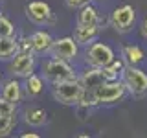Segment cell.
<instances>
[{
    "label": "cell",
    "mask_w": 147,
    "mask_h": 138,
    "mask_svg": "<svg viewBox=\"0 0 147 138\" xmlns=\"http://www.w3.org/2000/svg\"><path fill=\"white\" fill-rule=\"evenodd\" d=\"M83 90L85 89H83V85L79 83L77 77L53 83V87H52L53 99L59 101L61 105H68V107H76V105L79 103V99L83 96Z\"/></svg>",
    "instance_id": "1"
},
{
    "label": "cell",
    "mask_w": 147,
    "mask_h": 138,
    "mask_svg": "<svg viewBox=\"0 0 147 138\" xmlns=\"http://www.w3.org/2000/svg\"><path fill=\"white\" fill-rule=\"evenodd\" d=\"M42 77H44V81L53 85V83L64 81V79H74V77H77V74L70 61L50 57L42 63Z\"/></svg>",
    "instance_id": "2"
},
{
    "label": "cell",
    "mask_w": 147,
    "mask_h": 138,
    "mask_svg": "<svg viewBox=\"0 0 147 138\" xmlns=\"http://www.w3.org/2000/svg\"><path fill=\"white\" fill-rule=\"evenodd\" d=\"M127 94V89L121 79L103 81L98 89H94V98L98 105H114L119 103Z\"/></svg>",
    "instance_id": "3"
},
{
    "label": "cell",
    "mask_w": 147,
    "mask_h": 138,
    "mask_svg": "<svg viewBox=\"0 0 147 138\" xmlns=\"http://www.w3.org/2000/svg\"><path fill=\"white\" fill-rule=\"evenodd\" d=\"M119 76H121L127 92H131L132 96L140 98L147 94V72L138 68V64H125Z\"/></svg>",
    "instance_id": "4"
},
{
    "label": "cell",
    "mask_w": 147,
    "mask_h": 138,
    "mask_svg": "<svg viewBox=\"0 0 147 138\" xmlns=\"http://www.w3.org/2000/svg\"><path fill=\"white\" fill-rule=\"evenodd\" d=\"M116 57L114 50L110 48L109 44L105 43H90L86 44L85 52H83V59H85L86 66H98V68H103Z\"/></svg>",
    "instance_id": "5"
},
{
    "label": "cell",
    "mask_w": 147,
    "mask_h": 138,
    "mask_svg": "<svg viewBox=\"0 0 147 138\" xmlns=\"http://www.w3.org/2000/svg\"><path fill=\"white\" fill-rule=\"evenodd\" d=\"M109 22L114 30L118 31L119 35H125V33H131L132 28H134V22H136V11L131 4H123V6L116 7L109 17Z\"/></svg>",
    "instance_id": "6"
},
{
    "label": "cell",
    "mask_w": 147,
    "mask_h": 138,
    "mask_svg": "<svg viewBox=\"0 0 147 138\" xmlns=\"http://www.w3.org/2000/svg\"><path fill=\"white\" fill-rule=\"evenodd\" d=\"M26 17L30 22H33L35 26H50L55 24V15L50 7V4L42 2V0H31L30 4L24 7Z\"/></svg>",
    "instance_id": "7"
},
{
    "label": "cell",
    "mask_w": 147,
    "mask_h": 138,
    "mask_svg": "<svg viewBox=\"0 0 147 138\" xmlns=\"http://www.w3.org/2000/svg\"><path fill=\"white\" fill-rule=\"evenodd\" d=\"M52 57L57 59H64V61H76L79 55V44L76 43V39L70 35L66 37H57L52 43V50H50Z\"/></svg>",
    "instance_id": "8"
},
{
    "label": "cell",
    "mask_w": 147,
    "mask_h": 138,
    "mask_svg": "<svg viewBox=\"0 0 147 138\" xmlns=\"http://www.w3.org/2000/svg\"><path fill=\"white\" fill-rule=\"evenodd\" d=\"M35 66H37V59L33 52H18L9 63V72L15 77H24L26 79L28 76H31L35 72Z\"/></svg>",
    "instance_id": "9"
},
{
    "label": "cell",
    "mask_w": 147,
    "mask_h": 138,
    "mask_svg": "<svg viewBox=\"0 0 147 138\" xmlns=\"http://www.w3.org/2000/svg\"><path fill=\"white\" fill-rule=\"evenodd\" d=\"M77 79H79V83L83 85L85 90H94V89H98L103 81H107V77H105L103 68L86 66L85 70L81 72V76H77Z\"/></svg>",
    "instance_id": "10"
},
{
    "label": "cell",
    "mask_w": 147,
    "mask_h": 138,
    "mask_svg": "<svg viewBox=\"0 0 147 138\" xmlns=\"http://www.w3.org/2000/svg\"><path fill=\"white\" fill-rule=\"evenodd\" d=\"M101 28L98 24H76V30H74V39L79 46H86L90 43H94L98 39Z\"/></svg>",
    "instance_id": "11"
},
{
    "label": "cell",
    "mask_w": 147,
    "mask_h": 138,
    "mask_svg": "<svg viewBox=\"0 0 147 138\" xmlns=\"http://www.w3.org/2000/svg\"><path fill=\"white\" fill-rule=\"evenodd\" d=\"M52 43L53 37L44 30H37L33 35H31V44H33V53L42 55V53H50L52 50Z\"/></svg>",
    "instance_id": "12"
},
{
    "label": "cell",
    "mask_w": 147,
    "mask_h": 138,
    "mask_svg": "<svg viewBox=\"0 0 147 138\" xmlns=\"http://www.w3.org/2000/svg\"><path fill=\"white\" fill-rule=\"evenodd\" d=\"M24 122L30 127H42L48 123V114L40 107H30L24 110Z\"/></svg>",
    "instance_id": "13"
},
{
    "label": "cell",
    "mask_w": 147,
    "mask_h": 138,
    "mask_svg": "<svg viewBox=\"0 0 147 138\" xmlns=\"http://www.w3.org/2000/svg\"><path fill=\"white\" fill-rule=\"evenodd\" d=\"M77 24H98L101 26V15L99 9L94 7L92 4H86L77 13Z\"/></svg>",
    "instance_id": "14"
},
{
    "label": "cell",
    "mask_w": 147,
    "mask_h": 138,
    "mask_svg": "<svg viewBox=\"0 0 147 138\" xmlns=\"http://www.w3.org/2000/svg\"><path fill=\"white\" fill-rule=\"evenodd\" d=\"M0 96L6 98L7 101H13V103H18L22 99V85L17 79H9L4 83L2 90H0Z\"/></svg>",
    "instance_id": "15"
},
{
    "label": "cell",
    "mask_w": 147,
    "mask_h": 138,
    "mask_svg": "<svg viewBox=\"0 0 147 138\" xmlns=\"http://www.w3.org/2000/svg\"><path fill=\"white\" fill-rule=\"evenodd\" d=\"M18 53V41L13 37H0V61L13 59Z\"/></svg>",
    "instance_id": "16"
},
{
    "label": "cell",
    "mask_w": 147,
    "mask_h": 138,
    "mask_svg": "<svg viewBox=\"0 0 147 138\" xmlns=\"http://www.w3.org/2000/svg\"><path fill=\"white\" fill-rule=\"evenodd\" d=\"M22 89H24L26 96H30V98H35V96H39L40 92L44 90V77L42 76H37L33 72L31 76L26 77L24 85H22Z\"/></svg>",
    "instance_id": "17"
},
{
    "label": "cell",
    "mask_w": 147,
    "mask_h": 138,
    "mask_svg": "<svg viewBox=\"0 0 147 138\" xmlns=\"http://www.w3.org/2000/svg\"><path fill=\"white\" fill-rule=\"evenodd\" d=\"M144 57V50L136 44H127L121 48V59L125 61V64H140Z\"/></svg>",
    "instance_id": "18"
},
{
    "label": "cell",
    "mask_w": 147,
    "mask_h": 138,
    "mask_svg": "<svg viewBox=\"0 0 147 138\" xmlns=\"http://www.w3.org/2000/svg\"><path fill=\"white\" fill-rule=\"evenodd\" d=\"M123 66H125V61H123L121 57H114L112 61H110L107 66H103V72H105V77H107V81L110 79H118V76L121 74Z\"/></svg>",
    "instance_id": "19"
},
{
    "label": "cell",
    "mask_w": 147,
    "mask_h": 138,
    "mask_svg": "<svg viewBox=\"0 0 147 138\" xmlns=\"http://www.w3.org/2000/svg\"><path fill=\"white\" fill-rule=\"evenodd\" d=\"M17 125V116H0V136H7Z\"/></svg>",
    "instance_id": "20"
},
{
    "label": "cell",
    "mask_w": 147,
    "mask_h": 138,
    "mask_svg": "<svg viewBox=\"0 0 147 138\" xmlns=\"http://www.w3.org/2000/svg\"><path fill=\"white\" fill-rule=\"evenodd\" d=\"M15 35V26L7 17L0 15V37H13Z\"/></svg>",
    "instance_id": "21"
},
{
    "label": "cell",
    "mask_w": 147,
    "mask_h": 138,
    "mask_svg": "<svg viewBox=\"0 0 147 138\" xmlns=\"http://www.w3.org/2000/svg\"><path fill=\"white\" fill-rule=\"evenodd\" d=\"M17 114V103L7 101L6 98L0 96V116H15Z\"/></svg>",
    "instance_id": "22"
},
{
    "label": "cell",
    "mask_w": 147,
    "mask_h": 138,
    "mask_svg": "<svg viewBox=\"0 0 147 138\" xmlns=\"http://www.w3.org/2000/svg\"><path fill=\"white\" fill-rule=\"evenodd\" d=\"M18 52H33L31 37H20L18 39Z\"/></svg>",
    "instance_id": "23"
},
{
    "label": "cell",
    "mask_w": 147,
    "mask_h": 138,
    "mask_svg": "<svg viewBox=\"0 0 147 138\" xmlns=\"http://www.w3.org/2000/svg\"><path fill=\"white\" fill-rule=\"evenodd\" d=\"M64 2H66V6L70 9H81L83 6L90 4V0H64Z\"/></svg>",
    "instance_id": "24"
},
{
    "label": "cell",
    "mask_w": 147,
    "mask_h": 138,
    "mask_svg": "<svg viewBox=\"0 0 147 138\" xmlns=\"http://www.w3.org/2000/svg\"><path fill=\"white\" fill-rule=\"evenodd\" d=\"M140 31H142V37H144V39H147V17L144 18V22H142Z\"/></svg>",
    "instance_id": "25"
},
{
    "label": "cell",
    "mask_w": 147,
    "mask_h": 138,
    "mask_svg": "<svg viewBox=\"0 0 147 138\" xmlns=\"http://www.w3.org/2000/svg\"><path fill=\"white\" fill-rule=\"evenodd\" d=\"M22 138H39L37 133H22Z\"/></svg>",
    "instance_id": "26"
}]
</instances>
